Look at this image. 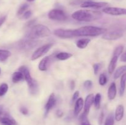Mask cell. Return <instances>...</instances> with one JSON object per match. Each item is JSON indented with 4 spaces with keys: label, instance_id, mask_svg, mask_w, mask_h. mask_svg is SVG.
I'll list each match as a JSON object with an SVG mask.
<instances>
[{
    "label": "cell",
    "instance_id": "cell-23",
    "mask_svg": "<svg viewBox=\"0 0 126 125\" xmlns=\"http://www.w3.org/2000/svg\"><path fill=\"white\" fill-rule=\"evenodd\" d=\"M73 55L71 53H70L60 52L55 55V58L57 59H58V60L63 61V60H66L70 58Z\"/></svg>",
    "mask_w": 126,
    "mask_h": 125
},
{
    "label": "cell",
    "instance_id": "cell-18",
    "mask_svg": "<svg viewBox=\"0 0 126 125\" xmlns=\"http://www.w3.org/2000/svg\"><path fill=\"white\" fill-rule=\"evenodd\" d=\"M50 62V57L49 56H46L44 58L41 60L39 64V69L41 71H45L47 70L48 65Z\"/></svg>",
    "mask_w": 126,
    "mask_h": 125
},
{
    "label": "cell",
    "instance_id": "cell-11",
    "mask_svg": "<svg viewBox=\"0 0 126 125\" xmlns=\"http://www.w3.org/2000/svg\"><path fill=\"white\" fill-rule=\"evenodd\" d=\"M108 6V3L105 2H95V1H86L81 4V7L83 8L100 9Z\"/></svg>",
    "mask_w": 126,
    "mask_h": 125
},
{
    "label": "cell",
    "instance_id": "cell-3",
    "mask_svg": "<svg viewBox=\"0 0 126 125\" xmlns=\"http://www.w3.org/2000/svg\"><path fill=\"white\" fill-rule=\"evenodd\" d=\"M51 34V31L48 27L41 24H38L32 26V29L27 33L26 38L31 39H36L48 37Z\"/></svg>",
    "mask_w": 126,
    "mask_h": 125
},
{
    "label": "cell",
    "instance_id": "cell-22",
    "mask_svg": "<svg viewBox=\"0 0 126 125\" xmlns=\"http://www.w3.org/2000/svg\"><path fill=\"white\" fill-rule=\"evenodd\" d=\"M90 42H91V39H81L77 41V42H76V46L79 49H85L88 45Z\"/></svg>",
    "mask_w": 126,
    "mask_h": 125
},
{
    "label": "cell",
    "instance_id": "cell-5",
    "mask_svg": "<svg viewBox=\"0 0 126 125\" xmlns=\"http://www.w3.org/2000/svg\"><path fill=\"white\" fill-rule=\"evenodd\" d=\"M52 46L53 44L49 43V44H46L45 45H43V46L40 47L38 48L34 51V53L32 54V60L34 61V60H37L39 58L44 56L45 54H46L50 50V49L52 47Z\"/></svg>",
    "mask_w": 126,
    "mask_h": 125
},
{
    "label": "cell",
    "instance_id": "cell-32",
    "mask_svg": "<svg viewBox=\"0 0 126 125\" xmlns=\"http://www.w3.org/2000/svg\"><path fill=\"white\" fill-rule=\"evenodd\" d=\"M107 77L104 74H101L99 76V84L100 85L103 86L107 83Z\"/></svg>",
    "mask_w": 126,
    "mask_h": 125
},
{
    "label": "cell",
    "instance_id": "cell-26",
    "mask_svg": "<svg viewBox=\"0 0 126 125\" xmlns=\"http://www.w3.org/2000/svg\"><path fill=\"white\" fill-rule=\"evenodd\" d=\"M80 125H91L89 121L87 119V115L82 113L79 116Z\"/></svg>",
    "mask_w": 126,
    "mask_h": 125
},
{
    "label": "cell",
    "instance_id": "cell-30",
    "mask_svg": "<svg viewBox=\"0 0 126 125\" xmlns=\"http://www.w3.org/2000/svg\"><path fill=\"white\" fill-rule=\"evenodd\" d=\"M123 50H124V47L123 45H119V46L117 47L114 49V51H113V56H118V57H119L123 53Z\"/></svg>",
    "mask_w": 126,
    "mask_h": 125
},
{
    "label": "cell",
    "instance_id": "cell-41",
    "mask_svg": "<svg viewBox=\"0 0 126 125\" xmlns=\"http://www.w3.org/2000/svg\"><path fill=\"white\" fill-rule=\"evenodd\" d=\"M121 61L123 62H126V52L123 54L121 58Z\"/></svg>",
    "mask_w": 126,
    "mask_h": 125
},
{
    "label": "cell",
    "instance_id": "cell-43",
    "mask_svg": "<svg viewBox=\"0 0 126 125\" xmlns=\"http://www.w3.org/2000/svg\"><path fill=\"white\" fill-rule=\"evenodd\" d=\"M75 83L74 81H71V85H70V87H71V89H74V88H75Z\"/></svg>",
    "mask_w": 126,
    "mask_h": 125
},
{
    "label": "cell",
    "instance_id": "cell-19",
    "mask_svg": "<svg viewBox=\"0 0 126 125\" xmlns=\"http://www.w3.org/2000/svg\"><path fill=\"white\" fill-rule=\"evenodd\" d=\"M126 85V73L124 74L121 77L120 88H119V95L123 96L124 94Z\"/></svg>",
    "mask_w": 126,
    "mask_h": 125
},
{
    "label": "cell",
    "instance_id": "cell-31",
    "mask_svg": "<svg viewBox=\"0 0 126 125\" xmlns=\"http://www.w3.org/2000/svg\"><path fill=\"white\" fill-rule=\"evenodd\" d=\"M28 7H29V6H28V4H22V6L19 7V9H18V12H17V15H23V13L27 11Z\"/></svg>",
    "mask_w": 126,
    "mask_h": 125
},
{
    "label": "cell",
    "instance_id": "cell-15",
    "mask_svg": "<svg viewBox=\"0 0 126 125\" xmlns=\"http://www.w3.org/2000/svg\"><path fill=\"white\" fill-rule=\"evenodd\" d=\"M84 105V101L82 99V98H78V99L75 102V109H74V114H75V116L78 115L80 112L83 109Z\"/></svg>",
    "mask_w": 126,
    "mask_h": 125
},
{
    "label": "cell",
    "instance_id": "cell-44",
    "mask_svg": "<svg viewBox=\"0 0 126 125\" xmlns=\"http://www.w3.org/2000/svg\"><path fill=\"white\" fill-rule=\"evenodd\" d=\"M27 1H28V2H33V1H34V0H27Z\"/></svg>",
    "mask_w": 126,
    "mask_h": 125
},
{
    "label": "cell",
    "instance_id": "cell-4",
    "mask_svg": "<svg viewBox=\"0 0 126 125\" xmlns=\"http://www.w3.org/2000/svg\"><path fill=\"white\" fill-rule=\"evenodd\" d=\"M18 71L22 72L24 75L25 80L27 82L28 84V87H29L30 91L32 94H35L36 93H38V85L37 82L32 78V75L30 74V71L26 66H21L19 67Z\"/></svg>",
    "mask_w": 126,
    "mask_h": 125
},
{
    "label": "cell",
    "instance_id": "cell-27",
    "mask_svg": "<svg viewBox=\"0 0 126 125\" xmlns=\"http://www.w3.org/2000/svg\"><path fill=\"white\" fill-rule=\"evenodd\" d=\"M101 94L100 93H97L94 97V105L95 107L97 109H99L100 107V104H101Z\"/></svg>",
    "mask_w": 126,
    "mask_h": 125
},
{
    "label": "cell",
    "instance_id": "cell-20",
    "mask_svg": "<svg viewBox=\"0 0 126 125\" xmlns=\"http://www.w3.org/2000/svg\"><path fill=\"white\" fill-rule=\"evenodd\" d=\"M24 79V75H23V73L20 71H18L17 72H15L12 74V80L14 83H18V82L23 80Z\"/></svg>",
    "mask_w": 126,
    "mask_h": 125
},
{
    "label": "cell",
    "instance_id": "cell-25",
    "mask_svg": "<svg viewBox=\"0 0 126 125\" xmlns=\"http://www.w3.org/2000/svg\"><path fill=\"white\" fill-rule=\"evenodd\" d=\"M126 72V66H123L118 68V69L115 71L114 74V78L115 79H117L119 77H121L124 74H125Z\"/></svg>",
    "mask_w": 126,
    "mask_h": 125
},
{
    "label": "cell",
    "instance_id": "cell-36",
    "mask_svg": "<svg viewBox=\"0 0 126 125\" xmlns=\"http://www.w3.org/2000/svg\"><path fill=\"white\" fill-rule=\"evenodd\" d=\"M79 96V91H76V92H75V93L73 95V98H72V101L73 102H75L78 99V97Z\"/></svg>",
    "mask_w": 126,
    "mask_h": 125
},
{
    "label": "cell",
    "instance_id": "cell-7",
    "mask_svg": "<svg viewBox=\"0 0 126 125\" xmlns=\"http://www.w3.org/2000/svg\"><path fill=\"white\" fill-rule=\"evenodd\" d=\"M38 44H39V42L36 39H31L27 38V39H24L19 43V47L22 50L28 51L36 47L38 45Z\"/></svg>",
    "mask_w": 126,
    "mask_h": 125
},
{
    "label": "cell",
    "instance_id": "cell-24",
    "mask_svg": "<svg viewBox=\"0 0 126 125\" xmlns=\"http://www.w3.org/2000/svg\"><path fill=\"white\" fill-rule=\"evenodd\" d=\"M11 55V53L7 50L0 49V61H5Z\"/></svg>",
    "mask_w": 126,
    "mask_h": 125
},
{
    "label": "cell",
    "instance_id": "cell-2",
    "mask_svg": "<svg viewBox=\"0 0 126 125\" xmlns=\"http://www.w3.org/2000/svg\"><path fill=\"white\" fill-rule=\"evenodd\" d=\"M107 31V29L105 28L94 26H84L73 29V34L75 37H95L105 34Z\"/></svg>",
    "mask_w": 126,
    "mask_h": 125
},
{
    "label": "cell",
    "instance_id": "cell-16",
    "mask_svg": "<svg viewBox=\"0 0 126 125\" xmlns=\"http://www.w3.org/2000/svg\"><path fill=\"white\" fill-rule=\"evenodd\" d=\"M124 107L123 105H119L117 106L114 115V118L117 121H120L124 117Z\"/></svg>",
    "mask_w": 126,
    "mask_h": 125
},
{
    "label": "cell",
    "instance_id": "cell-8",
    "mask_svg": "<svg viewBox=\"0 0 126 125\" xmlns=\"http://www.w3.org/2000/svg\"><path fill=\"white\" fill-rule=\"evenodd\" d=\"M54 34L57 37L62 39H69L74 38L73 29H57L54 31Z\"/></svg>",
    "mask_w": 126,
    "mask_h": 125
},
{
    "label": "cell",
    "instance_id": "cell-12",
    "mask_svg": "<svg viewBox=\"0 0 126 125\" xmlns=\"http://www.w3.org/2000/svg\"><path fill=\"white\" fill-rule=\"evenodd\" d=\"M94 97L93 94H89L85 99L83 113L86 115H88L91 106L94 103Z\"/></svg>",
    "mask_w": 126,
    "mask_h": 125
},
{
    "label": "cell",
    "instance_id": "cell-13",
    "mask_svg": "<svg viewBox=\"0 0 126 125\" xmlns=\"http://www.w3.org/2000/svg\"><path fill=\"white\" fill-rule=\"evenodd\" d=\"M56 102L57 100L56 99H55V94L54 93H52L49 96L47 102L46 104L45 105L46 115L50 112V110H52L55 107V105H56Z\"/></svg>",
    "mask_w": 126,
    "mask_h": 125
},
{
    "label": "cell",
    "instance_id": "cell-10",
    "mask_svg": "<svg viewBox=\"0 0 126 125\" xmlns=\"http://www.w3.org/2000/svg\"><path fill=\"white\" fill-rule=\"evenodd\" d=\"M123 36V33L120 30H114L105 33L103 34L102 38L108 40H117Z\"/></svg>",
    "mask_w": 126,
    "mask_h": 125
},
{
    "label": "cell",
    "instance_id": "cell-42",
    "mask_svg": "<svg viewBox=\"0 0 126 125\" xmlns=\"http://www.w3.org/2000/svg\"><path fill=\"white\" fill-rule=\"evenodd\" d=\"M63 113L61 110H58V111L57 112V116H59V117H62V116H63Z\"/></svg>",
    "mask_w": 126,
    "mask_h": 125
},
{
    "label": "cell",
    "instance_id": "cell-45",
    "mask_svg": "<svg viewBox=\"0 0 126 125\" xmlns=\"http://www.w3.org/2000/svg\"><path fill=\"white\" fill-rule=\"evenodd\" d=\"M0 74H1V68H0Z\"/></svg>",
    "mask_w": 126,
    "mask_h": 125
},
{
    "label": "cell",
    "instance_id": "cell-1",
    "mask_svg": "<svg viewBox=\"0 0 126 125\" xmlns=\"http://www.w3.org/2000/svg\"><path fill=\"white\" fill-rule=\"evenodd\" d=\"M71 17L73 19L79 22H91L100 19L102 13L99 11L92 10H78L74 12Z\"/></svg>",
    "mask_w": 126,
    "mask_h": 125
},
{
    "label": "cell",
    "instance_id": "cell-40",
    "mask_svg": "<svg viewBox=\"0 0 126 125\" xmlns=\"http://www.w3.org/2000/svg\"><path fill=\"white\" fill-rule=\"evenodd\" d=\"M5 113L6 112H4V109L2 105H0V118L4 115Z\"/></svg>",
    "mask_w": 126,
    "mask_h": 125
},
{
    "label": "cell",
    "instance_id": "cell-6",
    "mask_svg": "<svg viewBox=\"0 0 126 125\" xmlns=\"http://www.w3.org/2000/svg\"><path fill=\"white\" fill-rule=\"evenodd\" d=\"M48 17L50 20L57 21H65L67 19V15L63 11L59 9H54L48 13Z\"/></svg>",
    "mask_w": 126,
    "mask_h": 125
},
{
    "label": "cell",
    "instance_id": "cell-29",
    "mask_svg": "<svg viewBox=\"0 0 126 125\" xmlns=\"http://www.w3.org/2000/svg\"><path fill=\"white\" fill-rule=\"evenodd\" d=\"M8 85L7 83H3L0 85V97L3 96L4 95L6 94L8 91Z\"/></svg>",
    "mask_w": 126,
    "mask_h": 125
},
{
    "label": "cell",
    "instance_id": "cell-34",
    "mask_svg": "<svg viewBox=\"0 0 126 125\" xmlns=\"http://www.w3.org/2000/svg\"><path fill=\"white\" fill-rule=\"evenodd\" d=\"M101 67H102V64H101L100 63H95L94 64L93 68L95 74H97L98 72L100 71V69Z\"/></svg>",
    "mask_w": 126,
    "mask_h": 125
},
{
    "label": "cell",
    "instance_id": "cell-28",
    "mask_svg": "<svg viewBox=\"0 0 126 125\" xmlns=\"http://www.w3.org/2000/svg\"><path fill=\"white\" fill-rule=\"evenodd\" d=\"M114 116L113 113H110L105 121L104 125H114Z\"/></svg>",
    "mask_w": 126,
    "mask_h": 125
},
{
    "label": "cell",
    "instance_id": "cell-37",
    "mask_svg": "<svg viewBox=\"0 0 126 125\" xmlns=\"http://www.w3.org/2000/svg\"><path fill=\"white\" fill-rule=\"evenodd\" d=\"M20 112L22 113L23 115H27V114L28 113V109H27L26 107H22L20 109Z\"/></svg>",
    "mask_w": 126,
    "mask_h": 125
},
{
    "label": "cell",
    "instance_id": "cell-21",
    "mask_svg": "<svg viewBox=\"0 0 126 125\" xmlns=\"http://www.w3.org/2000/svg\"><path fill=\"white\" fill-rule=\"evenodd\" d=\"M118 56H113V58H112L111 60L108 68V72H109V74H111L114 72V70H115L116 66L117 64V62H118Z\"/></svg>",
    "mask_w": 126,
    "mask_h": 125
},
{
    "label": "cell",
    "instance_id": "cell-9",
    "mask_svg": "<svg viewBox=\"0 0 126 125\" xmlns=\"http://www.w3.org/2000/svg\"><path fill=\"white\" fill-rule=\"evenodd\" d=\"M104 13L111 15H126V9L120 8V7H105L103 9Z\"/></svg>",
    "mask_w": 126,
    "mask_h": 125
},
{
    "label": "cell",
    "instance_id": "cell-33",
    "mask_svg": "<svg viewBox=\"0 0 126 125\" xmlns=\"http://www.w3.org/2000/svg\"><path fill=\"white\" fill-rule=\"evenodd\" d=\"M92 85H93V83H92V81L90 80H87L85 81L84 83V87L86 89H89L92 88Z\"/></svg>",
    "mask_w": 126,
    "mask_h": 125
},
{
    "label": "cell",
    "instance_id": "cell-14",
    "mask_svg": "<svg viewBox=\"0 0 126 125\" xmlns=\"http://www.w3.org/2000/svg\"><path fill=\"white\" fill-rule=\"evenodd\" d=\"M0 123L2 125H18L17 121L7 113H5L4 115L0 118Z\"/></svg>",
    "mask_w": 126,
    "mask_h": 125
},
{
    "label": "cell",
    "instance_id": "cell-17",
    "mask_svg": "<svg viewBox=\"0 0 126 125\" xmlns=\"http://www.w3.org/2000/svg\"><path fill=\"white\" fill-rule=\"evenodd\" d=\"M117 94L116 85L114 82L111 83L108 91V97L110 100H113L116 98Z\"/></svg>",
    "mask_w": 126,
    "mask_h": 125
},
{
    "label": "cell",
    "instance_id": "cell-35",
    "mask_svg": "<svg viewBox=\"0 0 126 125\" xmlns=\"http://www.w3.org/2000/svg\"><path fill=\"white\" fill-rule=\"evenodd\" d=\"M32 15V12L31 11H27L22 15V17H23L24 19H28V18H30L31 16Z\"/></svg>",
    "mask_w": 126,
    "mask_h": 125
},
{
    "label": "cell",
    "instance_id": "cell-38",
    "mask_svg": "<svg viewBox=\"0 0 126 125\" xmlns=\"http://www.w3.org/2000/svg\"><path fill=\"white\" fill-rule=\"evenodd\" d=\"M103 118H104V113L103 112L101 113L100 115L99 116V118H98V121H99V123L100 125H102V122H103Z\"/></svg>",
    "mask_w": 126,
    "mask_h": 125
},
{
    "label": "cell",
    "instance_id": "cell-39",
    "mask_svg": "<svg viewBox=\"0 0 126 125\" xmlns=\"http://www.w3.org/2000/svg\"><path fill=\"white\" fill-rule=\"evenodd\" d=\"M6 18H7V17H6V15L3 16V17L0 18V27H1V26H2V25L4 23L5 21H6Z\"/></svg>",
    "mask_w": 126,
    "mask_h": 125
}]
</instances>
